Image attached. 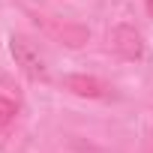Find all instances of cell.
I'll return each mask as SVG.
<instances>
[{
	"mask_svg": "<svg viewBox=\"0 0 153 153\" xmlns=\"http://www.w3.org/2000/svg\"><path fill=\"white\" fill-rule=\"evenodd\" d=\"M66 90H72L75 96H84V99H102V96H108L111 87L105 81H99L96 75H69Z\"/></svg>",
	"mask_w": 153,
	"mask_h": 153,
	"instance_id": "cell-3",
	"label": "cell"
},
{
	"mask_svg": "<svg viewBox=\"0 0 153 153\" xmlns=\"http://www.w3.org/2000/svg\"><path fill=\"white\" fill-rule=\"evenodd\" d=\"M108 42H111V48H114L123 60H138V57L144 54V39H141V33H138L132 24H117V27L111 30Z\"/></svg>",
	"mask_w": 153,
	"mask_h": 153,
	"instance_id": "cell-1",
	"label": "cell"
},
{
	"mask_svg": "<svg viewBox=\"0 0 153 153\" xmlns=\"http://www.w3.org/2000/svg\"><path fill=\"white\" fill-rule=\"evenodd\" d=\"M144 6H147V15L153 18V0H144Z\"/></svg>",
	"mask_w": 153,
	"mask_h": 153,
	"instance_id": "cell-6",
	"label": "cell"
},
{
	"mask_svg": "<svg viewBox=\"0 0 153 153\" xmlns=\"http://www.w3.org/2000/svg\"><path fill=\"white\" fill-rule=\"evenodd\" d=\"M147 153H153V138H150V141H147Z\"/></svg>",
	"mask_w": 153,
	"mask_h": 153,
	"instance_id": "cell-7",
	"label": "cell"
},
{
	"mask_svg": "<svg viewBox=\"0 0 153 153\" xmlns=\"http://www.w3.org/2000/svg\"><path fill=\"white\" fill-rule=\"evenodd\" d=\"M12 54H15V60L24 66V72L27 75H33V78H42L45 75V69H42V57L21 39V36H12Z\"/></svg>",
	"mask_w": 153,
	"mask_h": 153,
	"instance_id": "cell-4",
	"label": "cell"
},
{
	"mask_svg": "<svg viewBox=\"0 0 153 153\" xmlns=\"http://www.w3.org/2000/svg\"><path fill=\"white\" fill-rule=\"evenodd\" d=\"M48 33H51L57 42L69 45V48H81V45L90 39V30H87L84 24H75V21H51V24H48Z\"/></svg>",
	"mask_w": 153,
	"mask_h": 153,
	"instance_id": "cell-2",
	"label": "cell"
},
{
	"mask_svg": "<svg viewBox=\"0 0 153 153\" xmlns=\"http://www.w3.org/2000/svg\"><path fill=\"white\" fill-rule=\"evenodd\" d=\"M15 111H18V108H15V102H12L9 96H0V126H6V123L15 117Z\"/></svg>",
	"mask_w": 153,
	"mask_h": 153,
	"instance_id": "cell-5",
	"label": "cell"
}]
</instances>
